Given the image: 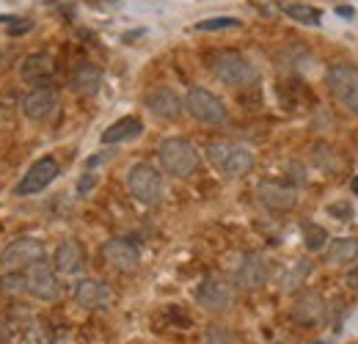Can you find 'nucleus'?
Masks as SVG:
<instances>
[{"label": "nucleus", "mask_w": 358, "mask_h": 344, "mask_svg": "<svg viewBox=\"0 0 358 344\" xmlns=\"http://www.w3.org/2000/svg\"><path fill=\"white\" fill-rule=\"evenodd\" d=\"M210 72L231 88H248L259 80V69L254 66V61H248L243 52L234 50H218L207 58Z\"/></svg>", "instance_id": "obj_1"}, {"label": "nucleus", "mask_w": 358, "mask_h": 344, "mask_svg": "<svg viewBox=\"0 0 358 344\" xmlns=\"http://www.w3.org/2000/svg\"><path fill=\"white\" fill-rule=\"evenodd\" d=\"M207 157L226 179H240L254 169V152L243 143H234V141H210Z\"/></svg>", "instance_id": "obj_2"}, {"label": "nucleus", "mask_w": 358, "mask_h": 344, "mask_svg": "<svg viewBox=\"0 0 358 344\" xmlns=\"http://www.w3.org/2000/svg\"><path fill=\"white\" fill-rule=\"evenodd\" d=\"M160 166L169 176H177V179H185L199 169L201 163V155L199 149L187 141V138H166L160 143Z\"/></svg>", "instance_id": "obj_3"}, {"label": "nucleus", "mask_w": 358, "mask_h": 344, "mask_svg": "<svg viewBox=\"0 0 358 344\" xmlns=\"http://www.w3.org/2000/svg\"><path fill=\"white\" fill-rule=\"evenodd\" d=\"M22 281H25V292H28V295H34V298H39V301H45V303L58 301V298L64 295L61 278L55 275L52 264H47L45 259H39V261L22 267Z\"/></svg>", "instance_id": "obj_4"}, {"label": "nucleus", "mask_w": 358, "mask_h": 344, "mask_svg": "<svg viewBox=\"0 0 358 344\" xmlns=\"http://www.w3.org/2000/svg\"><path fill=\"white\" fill-rule=\"evenodd\" d=\"M185 110H187L196 122H201V124H213V127L224 124L226 119H229V110H226L224 102H221L213 91L199 88V86L187 91V96H185Z\"/></svg>", "instance_id": "obj_5"}, {"label": "nucleus", "mask_w": 358, "mask_h": 344, "mask_svg": "<svg viewBox=\"0 0 358 344\" xmlns=\"http://www.w3.org/2000/svg\"><path fill=\"white\" fill-rule=\"evenodd\" d=\"M325 80H328L334 99L345 110L358 113V66H353V64H334L328 69Z\"/></svg>", "instance_id": "obj_6"}, {"label": "nucleus", "mask_w": 358, "mask_h": 344, "mask_svg": "<svg viewBox=\"0 0 358 344\" xmlns=\"http://www.w3.org/2000/svg\"><path fill=\"white\" fill-rule=\"evenodd\" d=\"M127 187H130V193L135 199L141 204H146V207H155L163 199V176L149 163H135L130 173H127Z\"/></svg>", "instance_id": "obj_7"}, {"label": "nucleus", "mask_w": 358, "mask_h": 344, "mask_svg": "<svg viewBox=\"0 0 358 344\" xmlns=\"http://www.w3.org/2000/svg\"><path fill=\"white\" fill-rule=\"evenodd\" d=\"M234 298H237V287L224 275H207L196 289V303L207 311H229L234 306Z\"/></svg>", "instance_id": "obj_8"}, {"label": "nucleus", "mask_w": 358, "mask_h": 344, "mask_svg": "<svg viewBox=\"0 0 358 344\" xmlns=\"http://www.w3.org/2000/svg\"><path fill=\"white\" fill-rule=\"evenodd\" d=\"M45 243L42 240H34V237H20L14 243H8L3 251H0V267L3 270H20V267H28L39 259H45Z\"/></svg>", "instance_id": "obj_9"}, {"label": "nucleus", "mask_w": 358, "mask_h": 344, "mask_svg": "<svg viewBox=\"0 0 358 344\" xmlns=\"http://www.w3.org/2000/svg\"><path fill=\"white\" fill-rule=\"evenodd\" d=\"M270 281V264L262 254H243L234 267V287L240 289H262Z\"/></svg>", "instance_id": "obj_10"}, {"label": "nucleus", "mask_w": 358, "mask_h": 344, "mask_svg": "<svg viewBox=\"0 0 358 344\" xmlns=\"http://www.w3.org/2000/svg\"><path fill=\"white\" fill-rule=\"evenodd\" d=\"M61 173V166H58V160L55 157H42V160H36L25 176L20 179V185H17V196H34V193H42L45 187H50L52 182H55V176Z\"/></svg>", "instance_id": "obj_11"}, {"label": "nucleus", "mask_w": 358, "mask_h": 344, "mask_svg": "<svg viewBox=\"0 0 358 344\" xmlns=\"http://www.w3.org/2000/svg\"><path fill=\"white\" fill-rule=\"evenodd\" d=\"M58 108V91L50 86H34L22 96V113L31 122H47Z\"/></svg>", "instance_id": "obj_12"}, {"label": "nucleus", "mask_w": 358, "mask_h": 344, "mask_svg": "<svg viewBox=\"0 0 358 344\" xmlns=\"http://www.w3.org/2000/svg\"><path fill=\"white\" fill-rule=\"evenodd\" d=\"M257 199L259 204H265L270 213H289L295 204H298V193L284 185V182H273V179H265L259 182L257 187Z\"/></svg>", "instance_id": "obj_13"}, {"label": "nucleus", "mask_w": 358, "mask_h": 344, "mask_svg": "<svg viewBox=\"0 0 358 344\" xmlns=\"http://www.w3.org/2000/svg\"><path fill=\"white\" fill-rule=\"evenodd\" d=\"M75 301H78V306H83L89 311H102V308L113 306V292L99 278H83V281L75 284Z\"/></svg>", "instance_id": "obj_14"}, {"label": "nucleus", "mask_w": 358, "mask_h": 344, "mask_svg": "<svg viewBox=\"0 0 358 344\" xmlns=\"http://www.w3.org/2000/svg\"><path fill=\"white\" fill-rule=\"evenodd\" d=\"M102 259L119 270V273H133L135 267L141 264V251L135 248L130 240H122V237H113L102 245Z\"/></svg>", "instance_id": "obj_15"}, {"label": "nucleus", "mask_w": 358, "mask_h": 344, "mask_svg": "<svg viewBox=\"0 0 358 344\" xmlns=\"http://www.w3.org/2000/svg\"><path fill=\"white\" fill-rule=\"evenodd\" d=\"M146 108L152 110V116H157L163 122H174V119L182 116L185 105H182V99H179V94L174 88L157 86L146 94Z\"/></svg>", "instance_id": "obj_16"}, {"label": "nucleus", "mask_w": 358, "mask_h": 344, "mask_svg": "<svg viewBox=\"0 0 358 344\" xmlns=\"http://www.w3.org/2000/svg\"><path fill=\"white\" fill-rule=\"evenodd\" d=\"M52 267L64 275H78L83 267H86V248L80 240H66L55 248V257H52Z\"/></svg>", "instance_id": "obj_17"}, {"label": "nucleus", "mask_w": 358, "mask_h": 344, "mask_svg": "<svg viewBox=\"0 0 358 344\" xmlns=\"http://www.w3.org/2000/svg\"><path fill=\"white\" fill-rule=\"evenodd\" d=\"M20 78L28 83V86H47L50 78H52V58L47 52H34L22 61L20 66Z\"/></svg>", "instance_id": "obj_18"}, {"label": "nucleus", "mask_w": 358, "mask_h": 344, "mask_svg": "<svg viewBox=\"0 0 358 344\" xmlns=\"http://www.w3.org/2000/svg\"><path fill=\"white\" fill-rule=\"evenodd\" d=\"M292 320L301 322V325H317V322H322L325 320V301H322V295H317V292L301 295L295 301V306H292Z\"/></svg>", "instance_id": "obj_19"}, {"label": "nucleus", "mask_w": 358, "mask_h": 344, "mask_svg": "<svg viewBox=\"0 0 358 344\" xmlns=\"http://www.w3.org/2000/svg\"><path fill=\"white\" fill-rule=\"evenodd\" d=\"M102 86V72H99V66H94L89 61H83V64H78L75 66V72H72V91L75 94H96Z\"/></svg>", "instance_id": "obj_20"}, {"label": "nucleus", "mask_w": 358, "mask_h": 344, "mask_svg": "<svg viewBox=\"0 0 358 344\" xmlns=\"http://www.w3.org/2000/svg\"><path fill=\"white\" fill-rule=\"evenodd\" d=\"M143 132V122L141 119H135V116H124V119H119L116 124H110V127L102 132V143H124V141H135L138 135Z\"/></svg>", "instance_id": "obj_21"}, {"label": "nucleus", "mask_w": 358, "mask_h": 344, "mask_svg": "<svg viewBox=\"0 0 358 344\" xmlns=\"http://www.w3.org/2000/svg\"><path fill=\"white\" fill-rule=\"evenodd\" d=\"M358 259V237H339L328 245V261L331 264H353Z\"/></svg>", "instance_id": "obj_22"}, {"label": "nucleus", "mask_w": 358, "mask_h": 344, "mask_svg": "<svg viewBox=\"0 0 358 344\" xmlns=\"http://www.w3.org/2000/svg\"><path fill=\"white\" fill-rule=\"evenodd\" d=\"M281 8H284V14L292 17L295 22H303V25H312V28H317V25L322 22V14H320L314 6H306V3H287V6H281Z\"/></svg>", "instance_id": "obj_23"}, {"label": "nucleus", "mask_w": 358, "mask_h": 344, "mask_svg": "<svg viewBox=\"0 0 358 344\" xmlns=\"http://www.w3.org/2000/svg\"><path fill=\"white\" fill-rule=\"evenodd\" d=\"M312 275V261L309 259H301V261H295V267L289 270V275L284 278V289L287 292H295L298 287H303L306 284V278Z\"/></svg>", "instance_id": "obj_24"}, {"label": "nucleus", "mask_w": 358, "mask_h": 344, "mask_svg": "<svg viewBox=\"0 0 358 344\" xmlns=\"http://www.w3.org/2000/svg\"><path fill=\"white\" fill-rule=\"evenodd\" d=\"M301 231H303V243H306V248L309 251H320V248H325V243H328V231L322 229V226H317V223H303L301 226Z\"/></svg>", "instance_id": "obj_25"}, {"label": "nucleus", "mask_w": 358, "mask_h": 344, "mask_svg": "<svg viewBox=\"0 0 358 344\" xmlns=\"http://www.w3.org/2000/svg\"><path fill=\"white\" fill-rule=\"evenodd\" d=\"M243 22L237 17H210V20H201L196 22V31L207 34V31H229V28H240Z\"/></svg>", "instance_id": "obj_26"}, {"label": "nucleus", "mask_w": 358, "mask_h": 344, "mask_svg": "<svg viewBox=\"0 0 358 344\" xmlns=\"http://www.w3.org/2000/svg\"><path fill=\"white\" fill-rule=\"evenodd\" d=\"M0 292H3V295H20V292H25L22 273L11 270V275H3V278H0Z\"/></svg>", "instance_id": "obj_27"}, {"label": "nucleus", "mask_w": 358, "mask_h": 344, "mask_svg": "<svg viewBox=\"0 0 358 344\" xmlns=\"http://www.w3.org/2000/svg\"><path fill=\"white\" fill-rule=\"evenodd\" d=\"M328 213L334 217H339V220H350V217L356 215V210H353V204L350 201H342V204H331L328 207Z\"/></svg>", "instance_id": "obj_28"}, {"label": "nucleus", "mask_w": 358, "mask_h": 344, "mask_svg": "<svg viewBox=\"0 0 358 344\" xmlns=\"http://www.w3.org/2000/svg\"><path fill=\"white\" fill-rule=\"evenodd\" d=\"M94 182H96V179H94V176H89V173H86V176L80 179V185H78V193H89L91 187H94Z\"/></svg>", "instance_id": "obj_29"}, {"label": "nucleus", "mask_w": 358, "mask_h": 344, "mask_svg": "<svg viewBox=\"0 0 358 344\" xmlns=\"http://www.w3.org/2000/svg\"><path fill=\"white\" fill-rule=\"evenodd\" d=\"M348 287H353V289H358V267H353V270L348 273Z\"/></svg>", "instance_id": "obj_30"}, {"label": "nucleus", "mask_w": 358, "mask_h": 344, "mask_svg": "<svg viewBox=\"0 0 358 344\" xmlns=\"http://www.w3.org/2000/svg\"><path fill=\"white\" fill-rule=\"evenodd\" d=\"M8 342V325L0 320V344H6Z\"/></svg>", "instance_id": "obj_31"}, {"label": "nucleus", "mask_w": 358, "mask_h": 344, "mask_svg": "<svg viewBox=\"0 0 358 344\" xmlns=\"http://www.w3.org/2000/svg\"><path fill=\"white\" fill-rule=\"evenodd\" d=\"M336 14H339V17H353V8H348V6H339V8H336Z\"/></svg>", "instance_id": "obj_32"}, {"label": "nucleus", "mask_w": 358, "mask_h": 344, "mask_svg": "<svg viewBox=\"0 0 358 344\" xmlns=\"http://www.w3.org/2000/svg\"><path fill=\"white\" fill-rule=\"evenodd\" d=\"M353 193H358V179H353Z\"/></svg>", "instance_id": "obj_33"}, {"label": "nucleus", "mask_w": 358, "mask_h": 344, "mask_svg": "<svg viewBox=\"0 0 358 344\" xmlns=\"http://www.w3.org/2000/svg\"><path fill=\"white\" fill-rule=\"evenodd\" d=\"M317 344H325V342H317Z\"/></svg>", "instance_id": "obj_34"}]
</instances>
